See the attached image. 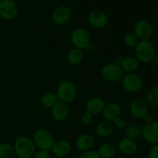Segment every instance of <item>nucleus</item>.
I'll return each mask as SVG.
<instances>
[{
	"instance_id": "nucleus-1",
	"label": "nucleus",
	"mask_w": 158,
	"mask_h": 158,
	"mask_svg": "<svg viewBox=\"0 0 158 158\" xmlns=\"http://www.w3.org/2000/svg\"><path fill=\"white\" fill-rule=\"evenodd\" d=\"M13 147L15 154L19 158H30L35 153V143L27 136H21L16 138Z\"/></svg>"
},
{
	"instance_id": "nucleus-2",
	"label": "nucleus",
	"mask_w": 158,
	"mask_h": 158,
	"mask_svg": "<svg viewBox=\"0 0 158 158\" xmlns=\"http://www.w3.org/2000/svg\"><path fill=\"white\" fill-rule=\"evenodd\" d=\"M56 94L60 102L66 104L72 102L77 97V86L73 81H64L60 84Z\"/></svg>"
},
{
	"instance_id": "nucleus-3",
	"label": "nucleus",
	"mask_w": 158,
	"mask_h": 158,
	"mask_svg": "<svg viewBox=\"0 0 158 158\" xmlns=\"http://www.w3.org/2000/svg\"><path fill=\"white\" fill-rule=\"evenodd\" d=\"M137 60L143 63H149L152 61L156 54L154 45L148 40H140L134 47Z\"/></svg>"
},
{
	"instance_id": "nucleus-4",
	"label": "nucleus",
	"mask_w": 158,
	"mask_h": 158,
	"mask_svg": "<svg viewBox=\"0 0 158 158\" xmlns=\"http://www.w3.org/2000/svg\"><path fill=\"white\" fill-rule=\"evenodd\" d=\"M33 143L40 150H48L52 149L54 142V137L52 133L45 129L36 130L33 135Z\"/></svg>"
},
{
	"instance_id": "nucleus-5",
	"label": "nucleus",
	"mask_w": 158,
	"mask_h": 158,
	"mask_svg": "<svg viewBox=\"0 0 158 158\" xmlns=\"http://www.w3.org/2000/svg\"><path fill=\"white\" fill-rule=\"evenodd\" d=\"M70 40L76 48L83 50H86L90 45V36L88 31L83 27H77L71 33Z\"/></svg>"
},
{
	"instance_id": "nucleus-6",
	"label": "nucleus",
	"mask_w": 158,
	"mask_h": 158,
	"mask_svg": "<svg viewBox=\"0 0 158 158\" xmlns=\"http://www.w3.org/2000/svg\"><path fill=\"white\" fill-rule=\"evenodd\" d=\"M123 71L120 64L111 63L106 64L101 70V75L105 81L109 82L119 81L123 77Z\"/></svg>"
},
{
	"instance_id": "nucleus-7",
	"label": "nucleus",
	"mask_w": 158,
	"mask_h": 158,
	"mask_svg": "<svg viewBox=\"0 0 158 158\" xmlns=\"http://www.w3.org/2000/svg\"><path fill=\"white\" fill-rule=\"evenodd\" d=\"M122 85L128 92L136 93L142 88L143 81L138 74L135 73H127L122 77Z\"/></svg>"
},
{
	"instance_id": "nucleus-8",
	"label": "nucleus",
	"mask_w": 158,
	"mask_h": 158,
	"mask_svg": "<svg viewBox=\"0 0 158 158\" xmlns=\"http://www.w3.org/2000/svg\"><path fill=\"white\" fill-rule=\"evenodd\" d=\"M19 8L14 0H0V17L13 20L18 16Z\"/></svg>"
},
{
	"instance_id": "nucleus-9",
	"label": "nucleus",
	"mask_w": 158,
	"mask_h": 158,
	"mask_svg": "<svg viewBox=\"0 0 158 158\" xmlns=\"http://www.w3.org/2000/svg\"><path fill=\"white\" fill-rule=\"evenodd\" d=\"M134 33L140 40H147L153 34L152 26L146 20H139L134 25Z\"/></svg>"
},
{
	"instance_id": "nucleus-10",
	"label": "nucleus",
	"mask_w": 158,
	"mask_h": 158,
	"mask_svg": "<svg viewBox=\"0 0 158 158\" xmlns=\"http://www.w3.org/2000/svg\"><path fill=\"white\" fill-rule=\"evenodd\" d=\"M88 21L93 27L101 29L108 24L109 18L105 12L100 9H96L89 14Z\"/></svg>"
},
{
	"instance_id": "nucleus-11",
	"label": "nucleus",
	"mask_w": 158,
	"mask_h": 158,
	"mask_svg": "<svg viewBox=\"0 0 158 158\" xmlns=\"http://www.w3.org/2000/svg\"><path fill=\"white\" fill-rule=\"evenodd\" d=\"M141 136L150 144L158 143V121H153L142 129Z\"/></svg>"
},
{
	"instance_id": "nucleus-12",
	"label": "nucleus",
	"mask_w": 158,
	"mask_h": 158,
	"mask_svg": "<svg viewBox=\"0 0 158 158\" xmlns=\"http://www.w3.org/2000/svg\"><path fill=\"white\" fill-rule=\"evenodd\" d=\"M131 112L136 119H143L148 113V106L144 100L140 99H136L131 102Z\"/></svg>"
},
{
	"instance_id": "nucleus-13",
	"label": "nucleus",
	"mask_w": 158,
	"mask_h": 158,
	"mask_svg": "<svg viewBox=\"0 0 158 158\" xmlns=\"http://www.w3.org/2000/svg\"><path fill=\"white\" fill-rule=\"evenodd\" d=\"M52 20L58 25H63L67 23L71 17V10L68 6L62 5L54 9L52 12Z\"/></svg>"
},
{
	"instance_id": "nucleus-14",
	"label": "nucleus",
	"mask_w": 158,
	"mask_h": 158,
	"mask_svg": "<svg viewBox=\"0 0 158 158\" xmlns=\"http://www.w3.org/2000/svg\"><path fill=\"white\" fill-rule=\"evenodd\" d=\"M103 116L105 120L114 122L121 114V108L117 102H110L105 105L103 112Z\"/></svg>"
},
{
	"instance_id": "nucleus-15",
	"label": "nucleus",
	"mask_w": 158,
	"mask_h": 158,
	"mask_svg": "<svg viewBox=\"0 0 158 158\" xmlns=\"http://www.w3.org/2000/svg\"><path fill=\"white\" fill-rule=\"evenodd\" d=\"M69 107L66 103L57 102L51 108V116L56 121L61 122L65 120L69 116Z\"/></svg>"
},
{
	"instance_id": "nucleus-16",
	"label": "nucleus",
	"mask_w": 158,
	"mask_h": 158,
	"mask_svg": "<svg viewBox=\"0 0 158 158\" xmlns=\"http://www.w3.org/2000/svg\"><path fill=\"white\" fill-rule=\"evenodd\" d=\"M70 143L65 139H59L54 142L52 147V151L58 157H64L69 154L71 152Z\"/></svg>"
},
{
	"instance_id": "nucleus-17",
	"label": "nucleus",
	"mask_w": 158,
	"mask_h": 158,
	"mask_svg": "<svg viewBox=\"0 0 158 158\" xmlns=\"http://www.w3.org/2000/svg\"><path fill=\"white\" fill-rule=\"evenodd\" d=\"M95 144V139L89 134H82L77 138L75 145L78 150L82 151H87L92 150Z\"/></svg>"
},
{
	"instance_id": "nucleus-18",
	"label": "nucleus",
	"mask_w": 158,
	"mask_h": 158,
	"mask_svg": "<svg viewBox=\"0 0 158 158\" xmlns=\"http://www.w3.org/2000/svg\"><path fill=\"white\" fill-rule=\"evenodd\" d=\"M105 102L103 99L99 97H94L89 99L86 105V110L88 112L94 115L99 114L103 112L105 106Z\"/></svg>"
},
{
	"instance_id": "nucleus-19",
	"label": "nucleus",
	"mask_w": 158,
	"mask_h": 158,
	"mask_svg": "<svg viewBox=\"0 0 158 158\" xmlns=\"http://www.w3.org/2000/svg\"><path fill=\"white\" fill-rule=\"evenodd\" d=\"M119 150L127 155L134 154L137 150V145L132 139L124 137L120 140L118 143Z\"/></svg>"
},
{
	"instance_id": "nucleus-20",
	"label": "nucleus",
	"mask_w": 158,
	"mask_h": 158,
	"mask_svg": "<svg viewBox=\"0 0 158 158\" xmlns=\"http://www.w3.org/2000/svg\"><path fill=\"white\" fill-rule=\"evenodd\" d=\"M114 128L115 127L113 122L105 120L97 125L96 128V133L100 137H107L114 133Z\"/></svg>"
},
{
	"instance_id": "nucleus-21",
	"label": "nucleus",
	"mask_w": 158,
	"mask_h": 158,
	"mask_svg": "<svg viewBox=\"0 0 158 158\" xmlns=\"http://www.w3.org/2000/svg\"><path fill=\"white\" fill-rule=\"evenodd\" d=\"M120 65L123 71L127 73H134L138 68L139 62L137 58L130 56L122 59Z\"/></svg>"
},
{
	"instance_id": "nucleus-22",
	"label": "nucleus",
	"mask_w": 158,
	"mask_h": 158,
	"mask_svg": "<svg viewBox=\"0 0 158 158\" xmlns=\"http://www.w3.org/2000/svg\"><path fill=\"white\" fill-rule=\"evenodd\" d=\"M85 57L83 50L79 48H73L66 54V60L71 64H79L83 60Z\"/></svg>"
},
{
	"instance_id": "nucleus-23",
	"label": "nucleus",
	"mask_w": 158,
	"mask_h": 158,
	"mask_svg": "<svg viewBox=\"0 0 158 158\" xmlns=\"http://www.w3.org/2000/svg\"><path fill=\"white\" fill-rule=\"evenodd\" d=\"M98 153L101 158H113L116 154V147L114 144L106 143L99 147Z\"/></svg>"
},
{
	"instance_id": "nucleus-24",
	"label": "nucleus",
	"mask_w": 158,
	"mask_h": 158,
	"mask_svg": "<svg viewBox=\"0 0 158 158\" xmlns=\"http://www.w3.org/2000/svg\"><path fill=\"white\" fill-rule=\"evenodd\" d=\"M142 129H143L141 128V126L137 124H131L129 125H127L126 128L124 129L125 137L134 140L141 136Z\"/></svg>"
},
{
	"instance_id": "nucleus-25",
	"label": "nucleus",
	"mask_w": 158,
	"mask_h": 158,
	"mask_svg": "<svg viewBox=\"0 0 158 158\" xmlns=\"http://www.w3.org/2000/svg\"><path fill=\"white\" fill-rule=\"evenodd\" d=\"M58 98L56 93L47 92L42 96L41 104L44 108H51L57 102Z\"/></svg>"
},
{
	"instance_id": "nucleus-26",
	"label": "nucleus",
	"mask_w": 158,
	"mask_h": 158,
	"mask_svg": "<svg viewBox=\"0 0 158 158\" xmlns=\"http://www.w3.org/2000/svg\"><path fill=\"white\" fill-rule=\"evenodd\" d=\"M146 102L153 108H158V86L150 89L146 95Z\"/></svg>"
},
{
	"instance_id": "nucleus-27",
	"label": "nucleus",
	"mask_w": 158,
	"mask_h": 158,
	"mask_svg": "<svg viewBox=\"0 0 158 158\" xmlns=\"http://www.w3.org/2000/svg\"><path fill=\"white\" fill-rule=\"evenodd\" d=\"M15 155L13 146L8 143H0V158H13Z\"/></svg>"
},
{
	"instance_id": "nucleus-28",
	"label": "nucleus",
	"mask_w": 158,
	"mask_h": 158,
	"mask_svg": "<svg viewBox=\"0 0 158 158\" xmlns=\"http://www.w3.org/2000/svg\"><path fill=\"white\" fill-rule=\"evenodd\" d=\"M140 41L134 33H127L123 37V43L127 46L131 48H134L138 42Z\"/></svg>"
},
{
	"instance_id": "nucleus-29",
	"label": "nucleus",
	"mask_w": 158,
	"mask_h": 158,
	"mask_svg": "<svg viewBox=\"0 0 158 158\" xmlns=\"http://www.w3.org/2000/svg\"><path fill=\"white\" fill-rule=\"evenodd\" d=\"M94 120V117H93V115L91 113L86 112L85 113H83L81 116V122L83 125H90L93 122Z\"/></svg>"
},
{
	"instance_id": "nucleus-30",
	"label": "nucleus",
	"mask_w": 158,
	"mask_h": 158,
	"mask_svg": "<svg viewBox=\"0 0 158 158\" xmlns=\"http://www.w3.org/2000/svg\"><path fill=\"white\" fill-rule=\"evenodd\" d=\"M79 158H101L99 155L98 152L96 150H89L87 151H84Z\"/></svg>"
},
{
	"instance_id": "nucleus-31",
	"label": "nucleus",
	"mask_w": 158,
	"mask_h": 158,
	"mask_svg": "<svg viewBox=\"0 0 158 158\" xmlns=\"http://www.w3.org/2000/svg\"><path fill=\"white\" fill-rule=\"evenodd\" d=\"M113 123H114V127H116L117 129H120V130L124 129L127 127V121L125 120L123 118L120 117V116L117 118V119H116Z\"/></svg>"
},
{
	"instance_id": "nucleus-32",
	"label": "nucleus",
	"mask_w": 158,
	"mask_h": 158,
	"mask_svg": "<svg viewBox=\"0 0 158 158\" xmlns=\"http://www.w3.org/2000/svg\"><path fill=\"white\" fill-rule=\"evenodd\" d=\"M34 158H49V153L48 150H40L34 153Z\"/></svg>"
},
{
	"instance_id": "nucleus-33",
	"label": "nucleus",
	"mask_w": 158,
	"mask_h": 158,
	"mask_svg": "<svg viewBox=\"0 0 158 158\" xmlns=\"http://www.w3.org/2000/svg\"><path fill=\"white\" fill-rule=\"evenodd\" d=\"M149 158H158V143L154 144L148 153Z\"/></svg>"
},
{
	"instance_id": "nucleus-34",
	"label": "nucleus",
	"mask_w": 158,
	"mask_h": 158,
	"mask_svg": "<svg viewBox=\"0 0 158 158\" xmlns=\"http://www.w3.org/2000/svg\"><path fill=\"white\" fill-rule=\"evenodd\" d=\"M143 119L146 124H149L154 121V118H153V116H151V114H149V113H148V114L143 118Z\"/></svg>"
},
{
	"instance_id": "nucleus-35",
	"label": "nucleus",
	"mask_w": 158,
	"mask_h": 158,
	"mask_svg": "<svg viewBox=\"0 0 158 158\" xmlns=\"http://www.w3.org/2000/svg\"><path fill=\"white\" fill-rule=\"evenodd\" d=\"M153 60H154V65H155L157 68H158V53L155 54V55H154V59H153Z\"/></svg>"
}]
</instances>
